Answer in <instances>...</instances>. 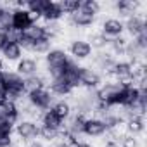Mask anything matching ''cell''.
<instances>
[{
	"label": "cell",
	"mask_w": 147,
	"mask_h": 147,
	"mask_svg": "<svg viewBox=\"0 0 147 147\" xmlns=\"http://www.w3.org/2000/svg\"><path fill=\"white\" fill-rule=\"evenodd\" d=\"M71 57L69 54L66 52V49H61V47H52L43 57H42V71L49 78H57V76H62L64 71L69 64Z\"/></svg>",
	"instance_id": "obj_1"
},
{
	"label": "cell",
	"mask_w": 147,
	"mask_h": 147,
	"mask_svg": "<svg viewBox=\"0 0 147 147\" xmlns=\"http://www.w3.org/2000/svg\"><path fill=\"white\" fill-rule=\"evenodd\" d=\"M2 85L5 88V99L9 102H21L26 97L24 92V78L19 76L14 69H4L2 71Z\"/></svg>",
	"instance_id": "obj_2"
},
{
	"label": "cell",
	"mask_w": 147,
	"mask_h": 147,
	"mask_svg": "<svg viewBox=\"0 0 147 147\" xmlns=\"http://www.w3.org/2000/svg\"><path fill=\"white\" fill-rule=\"evenodd\" d=\"M38 131H40V123L35 119H28V118H21L16 125H14V138L19 144H28L31 140L38 138Z\"/></svg>",
	"instance_id": "obj_3"
},
{
	"label": "cell",
	"mask_w": 147,
	"mask_h": 147,
	"mask_svg": "<svg viewBox=\"0 0 147 147\" xmlns=\"http://www.w3.org/2000/svg\"><path fill=\"white\" fill-rule=\"evenodd\" d=\"M7 5L12 11V30L18 33H24L35 23V19L24 7V2H16V4H7Z\"/></svg>",
	"instance_id": "obj_4"
},
{
	"label": "cell",
	"mask_w": 147,
	"mask_h": 147,
	"mask_svg": "<svg viewBox=\"0 0 147 147\" xmlns=\"http://www.w3.org/2000/svg\"><path fill=\"white\" fill-rule=\"evenodd\" d=\"M66 52L69 54L71 59H75V61L80 62V64L90 61V57H92V54H94V50H92V47H90V43L87 42L85 36H75V38L69 42Z\"/></svg>",
	"instance_id": "obj_5"
},
{
	"label": "cell",
	"mask_w": 147,
	"mask_h": 147,
	"mask_svg": "<svg viewBox=\"0 0 147 147\" xmlns=\"http://www.w3.org/2000/svg\"><path fill=\"white\" fill-rule=\"evenodd\" d=\"M109 78L114 80V82H118L123 87L135 85L133 83V64L128 62L126 59H116V62H114V66L111 69Z\"/></svg>",
	"instance_id": "obj_6"
},
{
	"label": "cell",
	"mask_w": 147,
	"mask_h": 147,
	"mask_svg": "<svg viewBox=\"0 0 147 147\" xmlns=\"http://www.w3.org/2000/svg\"><path fill=\"white\" fill-rule=\"evenodd\" d=\"M116 62V57L109 52V50H99V52H94L92 57H90V66L99 73V75L106 80L109 78L111 75V69Z\"/></svg>",
	"instance_id": "obj_7"
},
{
	"label": "cell",
	"mask_w": 147,
	"mask_h": 147,
	"mask_svg": "<svg viewBox=\"0 0 147 147\" xmlns=\"http://www.w3.org/2000/svg\"><path fill=\"white\" fill-rule=\"evenodd\" d=\"M54 100H55V97L50 94V90H49L47 87L26 94V102H28L30 106H33L35 109L42 111V113H43V111H49V109L52 107Z\"/></svg>",
	"instance_id": "obj_8"
},
{
	"label": "cell",
	"mask_w": 147,
	"mask_h": 147,
	"mask_svg": "<svg viewBox=\"0 0 147 147\" xmlns=\"http://www.w3.org/2000/svg\"><path fill=\"white\" fill-rule=\"evenodd\" d=\"M78 76H80V85L83 90H97L102 83L104 78L90 66V64H82L78 69Z\"/></svg>",
	"instance_id": "obj_9"
},
{
	"label": "cell",
	"mask_w": 147,
	"mask_h": 147,
	"mask_svg": "<svg viewBox=\"0 0 147 147\" xmlns=\"http://www.w3.org/2000/svg\"><path fill=\"white\" fill-rule=\"evenodd\" d=\"M14 71L18 73L19 76H23V78L35 76V75H38V73L42 71V59L33 57V55H24L21 61L16 62Z\"/></svg>",
	"instance_id": "obj_10"
},
{
	"label": "cell",
	"mask_w": 147,
	"mask_h": 147,
	"mask_svg": "<svg viewBox=\"0 0 147 147\" xmlns=\"http://www.w3.org/2000/svg\"><path fill=\"white\" fill-rule=\"evenodd\" d=\"M123 26H125V36L130 38V40L142 35V33H147V21H145V16L142 12L133 14L131 18L125 19Z\"/></svg>",
	"instance_id": "obj_11"
},
{
	"label": "cell",
	"mask_w": 147,
	"mask_h": 147,
	"mask_svg": "<svg viewBox=\"0 0 147 147\" xmlns=\"http://www.w3.org/2000/svg\"><path fill=\"white\" fill-rule=\"evenodd\" d=\"M66 23H67L69 30H78L80 31V30H88L90 26H94L97 23V18L83 12L82 9H78L76 12L66 16Z\"/></svg>",
	"instance_id": "obj_12"
},
{
	"label": "cell",
	"mask_w": 147,
	"mask_h": 147,
	"mask_svg": "<svg viewBox=\"0 0 147 147\" xmlns=\"http://www.w3.org/2000/svg\"><path fill=\"white\" fill-rule=\"evenodd\" d=\"M99 31L107 36L109 40L113 38H118V36H123L125 35V26H123V21L114 18V16H109V18H104L100 21V28Z\"/></svg>",
	"instance_id": "obj_13"
},
{
	"label": "cell",
	"mask_w": 147,
	"mask_h": 147,
	"mask_svg": "<svg viewBox=\"0 0 147 147\" xmlns=\"http://www.w3.org/2000/svg\"><path fill=\"white\" fill-rule=\"evenodd\" d=\"M107 128L104 125V121L97 116H88L83 126V137L87 138H94V140H100L106 135Z\"/></svg>",
	"instance_id": "obj_14"
},
{
	"label": "cell",
	"mask_w": 147,
	"mask_h": 147,
	"mask_svg": "<svg viewBox=\"0 0 147 147\" xmlns=\"http://www.w3.org/2000/svg\"><path fill=\"white\" fill-rule=\"evenodd\" d=\"M113 9H114V18L125 21L128 18H131L133 14H138L140 11V4L135 2V0H118V2L113 4Z\"/></svg>",
	"instance_id": "obj_15"
},
{
	"label": "cell",
	"mask_w": 147,
	"mask_h": 147,
	"mask_svg": "<svg viewBox=\"0 0 147 147\" xmlns=\"http://www.w3.org/2000/svg\"><path fill=\"white\" fill-rule=\"evenodd\" d=\"M85 121H87V116L83 114H78V113H73L66 121H64V130L73 135V137H76V138H82L83 137V126H85Z\"/></svg>",
	"instance_id": "obj_16"
},
{
	"label": "cell",
	"mask_w": 147,
	"mask_h": 147,
	"mask_svg": "<svg viewBox=\"0 0 147 147\" xmlns=\"http://www.w3.org/2000/svg\"><path fill=\"white\" fill-rule=\"evenodd\" d=\"M0 57L4 59L5 64H16L24 57V50L19 47L18 42H5L4 49L0 50Z\"/></svg>",
	"instance_id": "obj_17"
},
{
	"label": "cell",
	"mask_w": 147,
	"mask_h": 147,
	"mask_svg": "<svg viewBox=\"0 0 147 147\" xmlns=\"http://www.w3.org/2000/svg\"><path fill=\"white\" fill-rule=\"evenodd\" d=\"M47 88L50 90V94H52L55 99H69L73 94H75V90H73V88L64 82V78H62V76L50 78V82H49V87H47Z\"/></svg>",
	"instance_id": "obj_18"
},
{
	"label": "cell",
	"mask_w": 147,
	"mask_h": 147,
	"mask_svg": "<svg viewBox=\"0 0 147 147\" xmlns=\"http://www.w3.org/2000/svg\"><path fill=\"white\" fill-rule=\"evenodd\" d=\"M64 18H66V16H64L62 9H61V5H59V2L50 0L49 5H47V9H45L43 14H42L40 23H62Z\"/></svg>",
	"instance_id": "obj_19"
},
{
	"label": "cell",
	"mask_w": 147,
	"mask_h": 147,
	"mask_svg": "<svg viewBox=\"0 0 147 147\" xmlns=\"http://www.w3.org/2000/svg\"><path fill=\"white\" fill-rule=\"evenodd\" d=\"M123 130H125V133H130L133 137H142L145 131V118H142V116L128 118L123 125Z\"/></svg>",
	"instance_id": "obj_20"
},
{
	"label": "cell",
	"mask_w": 147,
	"mask_h": 147,
	"mask_svg": "<svg viewBox=\"0 0 147 147\" xmlns=\"http://www.w3.org/2000/svg\"><path fill=\"white\" fill-rule=\"evenodd\" d=\"M50 111L62 121H66L71 114H73V106H71V100L69 99H55Z\"/></svg>",
	"instance_id": "obj_21"
},
{
	"label": "cell",
	"mask_w": 147,
	"mask_h": 147,
	"mask_svg": "<svg viewBox=\"0 0 147 147\" xmlns=\"http://www.w3.org/2000/svg\"><path fill=\"white\" fill-rule=\"evenodd\" d=\"M49 82H50V78L45 75L43 71H40L38 75H35V76L24 78V92L30 94V92H33V90H38V88L49 87Z\"/></svg>",
	"instance_id": "obj_22"
},
{
	"label": "cell",
	"mask_w": 147,
	"mask_h": 147,
	"mask_svg": "<svg viewBox=\"0 0 147 147\" xmlns=\"http://www.w3.org/2000/svg\"><path fill=\"white\" fill-rule=\"evenodd\" d=\"M0 118L9 119V121H12V123L16 125V123L21 119V114H19L18 104L9 102V100H0Z\"/></svg>",
	"instance_id": "obj_23"
},
{
	"label": "cell",
	"mask_w": 147,
	"mask_h": 147,
	"mask_svg": "<svg viewBox=\"0 0 147 147\" xmlns=\"http://www.w3.org/2000/svg\"><path fill=\"white\" fill-rule=\"evenodd\" d=\"M49 2H50V0H28V2H24V7L31 14V18L35 19V23H38L42 19V14L47 9Z\"/></svg>",
	"instance_id": "obj_24"
},
{
	"label": "cell",
	"mask_w": 147,
	"mask_h": 147,
	"mask_svg": "<svg viewBox=\"0 0 147 147\" xmlns=\"http://www.w3.org/2000/svg\"><path fill=\"white\" fill-rule=\"evenodd\" d=\"M87 42L90 43V47H92V50H94V52L107 50V47H109V38H107V36H104L99 30H97V31H90V33H88V36H87Z\"/></svg>",
	"instance_id": "obj_25"
},
{
	"label": "cell",
	"mask_w": 147,
	"mask_h": 147,
	"mask_svg": "<svg viewBox=\"0 0 147 147\" xmlns=\"http://www.w3.org/2000/svg\"><path fill=\"white\" fill-rule=\"evenodd\" d=\"M126 45H128V38L123 35V36H118V38L109 40V47H107V50H109L116 59H125Z\"/></svg>",
	"instance_id": "obj_26"
},
{
	"label": "cell",
	"mask_w": 147,
	"mask_h": 147,
	"mask_svg": "<svg viewBox=\"0 0 147 147\" xmlns=\"http://www.w3.org/2000/svg\"><path fill=\"white\" fill-rule=\"evenodd\" d=\"M38 123H40L42 126L54 128V130H62V126H64V121H62V119H59V118H57V116L50 111V109L42 113V116H40Z\"/></svg>",
	"instance_id": "obj_27"
},
{
	"label": "cell",
	"mask_w": 147,
	"mask_h": 147,
	"mask_svg": "<svg viewBox=\"0 0 147 147\" xmlns=\"http://www.w3.org/2000/svg\"><path fill=\"white\" fill-rule=\"evenodd\" d=\"M54 47V42L50 40V38H43V40H36V42H33L31 43V49H30V52L28 54H33V57H43L50 49Z\"/></svg>",
	"instance_id": "obj_28"
},
{
	"label": "cell",
	"mask_w": 147,
	"mask_h": 147,
	"mask_svg": "<svg viewBox=\"0 0 147 147\" xmlns=\"http://www.w3.org/2000/svg\"><path fill=\"white\" fill-rule=\"evenodd\" d=\"M26 38H30L31 42H36V40H43V38H49L47 36V31H45V26H43V23H33L24 33H23Z\"/></svg>",
	"instance_id": "obj_29"
},
{
	"label": "cell",
	"mask_w": 147,
	"mask_h": 147,
	"mask_svg": "<svg viewBox=\"0 0 147 147\" xmlns=\"http://www.w3.org/2000/svg\"><path fill=\"white\" fill-rule=\"evenodd\" d=\"M12 30V11L11 7L5 4V9L0 12V33L5 35Z\"/></svg>",
	"instance_id": "obj_30"
},
{
	"label": "cell",
	"mask_w": 147,
	"mask_h": 147,
	"mask_svg": "<svg viewBox=\"0 0 147 147\" xmlns=\"http://www.w3.org/2000/svg\"><path fill=\"white\" fill-rule=\"evenodd\" d=\"M80 9L90 16L99 18V14L102 12V4L97 0H80Z\"/></svg>",
	"instance_id": "obj_31"
},
{
	"label": "cell",
	"mask_w": 147,
	"mask_h": 147,
	"mask_svg": "<svg viewBox=\"0 0 147 147\" xmlns=\"http://www.w3.org/2000/svg\"><path fill=\"white\" fill-rule=\"evenodd\" d=\"M59 131H61V130H54V128H47V126H42V125H40L38 140H42L43 144L50 145V144H54V142L59 138Z\"/></svg>",
	"instance_id": "obj_32"
},
{
	"label": "cell",
	"mask_w": 147,
	"mask_h": 147,
	"mask_svg": "<svg viewBox=\"0 0 147 147\" xmlns=\"http://www.w3.org/2000/svg\"><path fill=\"white\" fill-rule=\"evenodd\" d=\"M119 147H144V144H142L140 137H133L130 133H123V137L119 140Z\"/></svg>",
	"instance_id": "obj_33"
},
{
	"label": "cell",
	"mask_w": 147,
	"mask_h": 147,
	"mask_svg": "<svg viewBox=\"0 0 147 147\" xmlns=\"http://www.w3.org/2000/svg\"><path fill=\"white\" fill-rule=\"evenodd\" d=\"M59 5H61L64 16H69L80 9V0H59Z\"/></svg>",
	"instance_id": "obj_34"
},
{
	"label": "cell",
	"mask_w": 147,
	"mask_h": 147,
	"mask_svg": "<svg viewBox=\"0 0 147 147\" xmlns=\"http://www.w3.org/2000/svg\"><path fill=\"white\" fill-rule=\"evenodd\" d=\"M0 133H14V123L0 118Z\"/></svg>",
	"instance_id": "obj_35"
},
{
	"label": "cell",
	"mask_w": 147,
	"mask_h": 147,
	"mask_svg": "<svg viewBox=\"0 0 147 147\" xmlns=\"http://www.w3.org/2000/svg\"><path fill=\"white\" fill-rule=\"evenodd\" d=\"M14 140V133H0V147H9Z\"/></svg>",
	"instance_id": "obj_36"
},
{
	"label": "cell",
	"mask_w": 147,
	"mask_h": 147,
	"mask_svg": "<svg viewBox=\"0 0 147 147\" xmlns=\"http://www.w3.org/2000/svg\"><path fill=\"white\" fill-rule=\"evenodd\" d=\"M73 147H97V145L92 144L90 140H82V138H78L75 144H73Z\"/></svg>",
	"instance_id": "obj_37"
},
{
	"label": "cell",
	"mask_w": 147,
	"mask_h": 147,
	"mask_svg": "<svg viewBox=\"0 0 147 147\" xmlns=\"http://www.w3.org/2000/svg\"><path fill=\"white\" fill-rule=\"evenodd\" d=\"M23 147H47V144H43L42 140H31V142H28V144H24Z\"/></svg>",
	"instance_id": "obj_38"
},
{
	"label": "cell",
	"mask_w": 147,
	"mask_h": 147,
	"mask_svg": "<svg viewBox=\"0 0 147 147\" xmlns=\"http://www.w3.org/2000/svg\"><path fill=\"white\" fill-rule=\"evenodd\" d=\"M47 147H71V145H69V144H66V142H62V140H59V138H57V140H55V142H54V144H50V145H47Z\"/></svg>",
	"instance_id": "obj_39"
},
{
	"label": "cell",
	"mask_w": 147,
	"mask_h": 147,
	"mask_svg": "<svg viewBox=\"0 0 147 147\" xmlns=\"http://www.w3.org/2000/svg\"><path fill=\"white\" fill-rule=\"evenodd\" d=\"M5 99V88L2 85V82H0V100H4Z\"/></svg>",
	"instance_id": "obj_40"
},
{
	"label": "cell",
	"mask_w": 147,
	"mask_h": 147,
	"mask_svg": "<svg viewBox=\"0 0 147 147\" xmlns=\"http://www.w3.org/2000/svg\"><path fill=\"white\" fill-rule=\"evenodd\" d=\"M4 45H5V36H4L2 33H0V50L4 49Z\"/></svg>",
	"instance_id": "obj_41"
},
{
	"label": "cell",
	"mask_w": 147,
	"mask_h": 147,
	"mask_svg": "<svg viewBox=\"0 0 147 147\" xmlns=\"http://www.w3.org/2000/svg\"><path fill=\"white\" fill-rule=\"evenodd\" d=\"M5 69V62H4V59L0 57V71H4Z\"/></svg>",
	"instance_id": "obj_42"
},
{
	"label": "cell",
	"mask_w": 147,
	"mask_h": 147,
	"mask_svg": "<svg viewBox=\"0 0 147 147\" xmlns=\"http://www.w3.org/2000/svg\"><path fill=\"white\" fill-rule=\"evenodd\" d=\"M9 147H23V144H19L18 140H14V144H11Z\"/></svg>",
	"instance_id": "obj_43"
},
{
	"label": "cell",
	"mask_w": 147,
	"mask_h": 147,
	"mask_svg": "<svg viewBox=\"0 0 147 147\" xmlns=\"http://www.w3.org/2000/svg\"><path fill=\"white\" fill-rule=\"evenodd\" d=\"M4 9H5V4H0V12H2Z\"/></svg>",
	"instance_id": "obj_44"
},
{
	"label": "cell",
	"mask_w": 147,
	"mask_h": 147,
	"mask_svg": "<svg viewBox=\"0 0 147 147\" xmlns=\"http://www.w3.org/2000/svg\"><path fill=\"white\" fill-rule=\"evenodd\" d=\"M113 147H119V145H113Z\"/></svg>",
	"instance_id": "obj_45"
}]
</instances>
